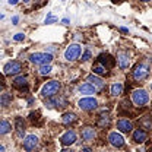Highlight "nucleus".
<instances>
[{"instance_id":"12","label":"nucleus","mask_w":152,"mask_h":152,"mask_svg":"<svg viewBox=\"0 0 152 152\" xmlns=\"http://www.w3.org/2000/svg\"><path fill=\"white\" fill-rule=\"evenodd\" d=\"M79 92L83 94V95H92V94L96 92V88H95L91 82H88V83H82V85L79 86Z\"/></svg>"},{"instance_id":"5","label":"nucleus","mask_w":152,"mask_h":152,"mask_svg":"<svg viewBox=\"0 0 152 152\" xmlns=\"http://www.w3.org/2000/svg\"><path fill=\"white\" fill-rule=\"evenodd\" d=\"M149 75V69H148V66L146 64H137L136 67H134V70H133V77H134V80H143V79H146Z\"/></svg>"},{"instance_id":"32","label":"nucleus","mask_w":152,"mask_h":152,"mask_svg":"<svg viewBox=\"0 0 152 152\" xmlns=\"http://www.w3.org/2000/svg\"><path fill=\"white\" fill-rule=\"evenodd\" d=\"M9 3H10V4H16V3H18V0H9Z\"/></svg>"},{"instance_id":"29","label":"nucleus","mask_w":152,"mask_h":152,"mask_svg":"<svg viewBox=\"0 0 152 152\" xmlns=\"http://www.w3.org/2000/svg\"><path fill=\"white\" fill-rule=\"evenodd\" d=\"M89 57H91V53H89V51H86V53L82 56V60H83V61H88V60H89Z\"/></svg>"},{"instance_id":"11","label":"nucleus","mask_w":152,"mask_h":152,"mask_svg":"<svg viewBox=\"0 0 152 152\" xmlns=\"http://www.w3.org/2000/svg\"><path fill=\"white\" fill-rule=\"evenodd\" d=\"M117 129H118L120 132H123V133H129V132H132L133 124H132V121L121 118V120L117 121Z\"/></svg>"},{"instance_id":"22","label":"nucleus","mask_w":152,"mask_h":152,"mask_svg":"<svg viewBox=\"0 0 152 152\" xmlns=\"http://www.w3.org/2000/svg\"><path fill=\"white\" fill-rule=\"evenodd\" d=\"M51 104H57V107H66L67 105V101L63 96H60V98H54V101L48 102V105H51Z\"/></svg>"},{"instance_id":"24","label":"nucleus","mask_w":152,"mask_h":152,"mask_svg":"<svg viewBox=\"0 0 152 152\" xmlns=\"http://www.w3.org/2000/svg\"><path fill=\"white\" fill-rule=\"evenodd\" d=\"M16 129H18V136L19 137H23V126H22V118L20 117H18L16 118Z\"/></svg>"},{"instance_id":"34","label":"nucleus","mask_w":152,"mask_h":152,"mask_svg":"<svg viewBox=\"0 0 152 152\" xmlns=\"http://www.w3.org/2000/svg\"><path fill=\"white\" fill-rule=\"evenodd\" d=\"M23 1H29V0H23Z\"/></svg>"},{"instance_id":"33","label":"nucleus","mask_w":152,"mask_h":152,"mask_svg":"<svg viewBox=\"0 0 152 152\" xmlns=\"http://www.w3.org/2000/svg\"><path fill=\"white\" fill-rule=\"evenodd\" d=\"M142 1H149V0H142Z\"/></svg>"},{"instance_id":"25","label":"nucleus","mask_w":152,"mask_h":152,"mask_svg":"<svg viewBox=\"0 0 152 152\" xmlns=\"http://www.w3.org/2000/svg\"><path fill=\"white\" fill-rule=\"evenodd\" d=\"M50 72H51V66H50V64H41L39 75H48Z\"/></svg>"},{"instance_id":"13","label":"nucleus","mask_w":152,"mask_h":152,"mask_svg":"<svg viewBox=\"0 0 152 152\" xmlns=\"http://www.w3.org/2000/svg\"><path fill=\"white\" fill-rule=\"evenodd\" d=\"M96 61H98L99 64L105 66L107 69H108V67H111V66H114V58L113 57H110L108 54H101V56H98Z\"/></svg>"},{"instance_id":"20","label":"nucleus","mask_w":152,"mask_h":152,"mask_svg":"<svg viewBox=\"0 0 152 152\" xmlns=\"http://www.w3.org/2000/svg\"><path fill=\"white\" fill-rule=\"evenodd\" d=\"M10 129H12V126H10V123H7L6 120H3L1 123H0V134H6V133L10 132Z\"/></svg>"},{"instance_id":"9","label":"nucleus","mask_w":152,"mask_h":152,"mask_svg":"<svg viewBox=\"0 0 152 152\" xmlns=\"http://www.w3.org/2000/svg\"><path fill=\"white\" fill-rule=\"evenodd\" d=\"M37 145H38V137L35 134H29V136H26V137L23 139V148H25L26 151L35 149Z\"/></svg>"},{"instance_id":"23","label":"nucleus","mask_w":152,"mask_h":152,"mask_svg":"<svg viewBox=\"0 0 152 152\" xmlns=\"http://www.w3.org/2000/svg\"><path fill=\"white\" fill-rule=\"evenodd\" d=\"M76 120V115L73 113H66L63 115V123L64 124H69V123H72V121H75Z\"/></svg>"},{"instance_id":"4","label":"nucleus","mask_w":152,"mask_h":152,"mask_svg":"<svg viewBox=\"0 0 152 152\" xmlns=\"http://www.w3.org/2000/svg\"><path fill=\"white\" fill-rule=\"evenodd\" d=\"M80 53H82V47H80L79 44H72V45H69V47L66 48L64 58L69 60V61H73V60H76L77 57L80 56Z\"/></svg>"},{"instance_id":"16","label":"nucleus","mask_w":152,"mask_h":152,"mask_svg":"<svg viewBox=\"0 0 152 152\" xmlns=\"http://www.w3.org/2000/svg\"><path fill=\"white\" fill-rule=\"evenodd\" d=\"M82 139L86 140V142H91L95 139V130L94 127H85L82 130Z\"/></svg>"},{"instance_id":"18","label":"nucleus","mask_w":152,"mask_h":152,"mask_svg":"<svg viewBox=\"0 0 152 152\" xmlns=\"http://www.w3.org/2000/svg\"><path fill=\"white\" fill-rule=\"evenodd\" d=\"M28 85V82H26V77L25 76H19L15 79V82H13V86L15 88H25Z\"/></svg>"},{"instance_id":"30","label":"nucleus","mask_w":152,"mask_h":152,"mask_svg":"<svg viewBox=\"0 0 152 152\" xmlns=\"http://www.w3.org/2000/svg\"><path fill=\"white\" fill-rule=\"evenodd\" d=\"M13 38H15V41H22V39L25 38V35H23V34H16Z\"/></svg>"},{"instance_id":"35","label":"nucleus","mask_w":152,"mask_h":152,"mask_svg":"<svg viewBox=\"0 0 152 152\" xmlns=\"http://www.w3.org/2000/svg\"><path fill=\"white\" fill-rule=\"evenodd\" d=\"M151 88H152V83H151Z\"/></svg>"},{"instance_id":"14","label":"nucleus","mask_w":152,"mask_h":152,"mask_svg":"<svg viewBox=\"0 0 152 152\" xmlns=\"http://www.w3.org/2000/svg\"><path fill=\"white\" fill-rule=\"evenodd\" d=\"M117 63H118V66H120L121 69H127V67H129V63H130L129 56H127L126 53H118V54H117Z\"/></svg>"},{"instance_id":"19","label":"nucleus","mask_w":152,"mask_h":152,"mask_svg":"<svg viewBox=\"0 0 152 152\" xmlns=\"http://www.w3.org/2000/svg\"><path fill=\"white\" fill-rule=\"evenodd\" d=\"M111 95H114V96H117V95L121 94V91H123V85L120 83V82H117V83H113L111 85Z\"/></svg>"},{"instance_id":"31","label":"nucleus","mask_w":152,"mask_h":152,"mask_svg":"<svg viewBox=\"0 0 152 152\" xmlns=\"http://www.w3.org/2000/svg\"><path fill=\"white\" fill-rule=\"evenodd\" d=\"M18 20H19L18 16H13V19H12V22H13V23H18Z\"/></svg>"},{"instance_id":"8","label":"nucleus","mask_w":152,"mask_h":152,"mask_svg":"<svg viewBox=\"0 0 152 152\" xmlns=\"http://www.w3.org/2000/svg\"><path fill=\"white\" fill-rule=\"evenodd\" d=\"M108 142L115 146V148H120V146H123L124 145V139H123V136L120 134V133L117 132H111L108 134Z\"/></svg>"},{"instance_id":"26","label":"nucleus","mask_w":152,"mask_h":152,"mask_svg":"<svg viewBox=\"0 0 152 152\" xmlns=\"http://www.w3.org/2000/svg\"><path fill=\"white\" fill-rule=\"evenodd\" d=\"M98 124L99 126H102V127H105V126H108L110 124V117L108 115H101V118H99V121H98Z\"/></svg>"},{"instance_id":"6","label":"nucleus","mask_w":152,"mask_h":152,"mask_svg":"<svg viewBox=\"0 0 152 152\" xmlns=\"http://www.w3.org/2000/svg\"><path fill=\"white\" fill-rule=\"evenodd\" d=\"M3 70H4V75H18L19 72L22 70V64L19 61H16V60H12V61L4 64Z\"/></svg>"},{"instance_id":"2","label":"nucleus","mask_w":152,"mask_h":152,"mask_svg":"<svg viewBox=\"0 0 152 152\" xmlns=\"http://www.w3.org/2000/svg\"><path fill=\"white\" fill-rule=\"evenodd\" d=\"M132 99H133V102H134L136 105L142 107V105L148 104V101H149V95H148V92H146L145 89H134L133 94H132Z\"/></svg>"},{"instance_id":"7","label":"nucleus","mask_w":152,"mask_h":152,"mask_svg":"<svg viewBox=\"0 0 152 152\" xmlns=\"http://www.w3.org/2000/svg\"><path fill=\"white\" fill-rule=\"evenodd\" d=\"M77 105H79L82 110H86V111H89V110H94V108H96L98 102H96V99H95V98H92V96H86V98H82V99H79Z\"/></svg>"},{"instance_id":"1","label":"nucleus","mask_w":152,"mask_h":152,"mask_svg":"<svg viewBox=\"0 0 152 152\" xmlns=\"http://www.w3.org/2000/svg\"><path fill=\"white\" fill-rule=\"evenodd\" d=\"M58 89H60V82L50 80L41 88V95L42 96H53V95H56L58 92Z\"/></svg>"},{"instance_id":"3","label":"nucleus","mask_w":152,"mask_h":152,"mask_svg":"<svg viewBox=\"0 0 152 152\" xmlns=\"http://www.w3.org/2000/svg\"><path fill=\"white\" fill-rule=\"evenodd\" d=\"M29 60L34 64H50L53 60V56L50 53H34V54H31Z\"/></svg>"},{"instance_id":"10","label":"nucleus","mask_w":152,"mask_h":152,"mask_svg":"<svg viewBox=\"0 0 152 152\" xmlns=\"http://www.w3.org/2000/svg\"><path fill=\"white\" fill-rule=\"evenodd\" d=\"M60 142H61V145H64V146L73 145L76 142V133L73 132V130H67V132L60 137Z\"/></svg>"},{"instance_id":"36","label":"nucleus","mask_w":152,"mask_h":152,"mask_svg":"<svg viewBox=\"0 0 152 152\" xmlns=\"http://www.w3.org/2000/svg\"><path fill=\"white\" fill-rule=\"evenodd\" d=\"M61 1H63V0H61Z\"/></svg>"},{"instance_id":"17","label":"nucleus","mask_w":152,"mask_h":152,"mask_svg":"<svg viewBox=\"0 0 152 152\" xmlns=\"http://www.w3.org/2000/svg\"><path fill=\"white\" fill-rule=\"evenodd\" d=\"M133 140H134L136 143H143V142L146 140V132L142 130V129L134 130V133H133Z\"/></svg>"},{"instance_id":"21","label":"nucleus","mask_w":152,"mask_h":152,"mask_svg":"<svg viewBox=\"0 0 152 152\" xmlns=\"http://www.w3.org/2000/svg\"><path fill=\"white\" fill-rule=\"evenodd\" d=\"M92 70H94V73L95 75H101V76H104L105 73H107V67L105 66H102V64H96L95 67H92Z\"/></svg>"},{"instance_id":"27","label":"nucleus","mask_w":152,"mask_h":152,"mask_svg":"<svg viewBox=\"0 0 152 152\" xmlns=\"http://www.w3.org/2000/svg\"><path fill=\"white\" fill-rule=\"evenodd\" d=\"M10 101H12V96H10L9 94H3L1 95V105H3V107H6Z\"/></svg>"},{"instance_id":"15","label":"nucleus","mask_w":152,"mask_h":152,"mask_svg":"<svg viewBox=\"0 0 152 152\" xmlns=\"http://www.w3.org/2000/svg\"><path fill=\"white\" fill-rule=\"evenodd\" d=\"M88 82H91L96 89H102V88H104V82H102V79H101V77H98L95 73H92V75L88 76Z\"/></svg>"},{"instance_id":"28","label":"nucleus","mask_w":152,"mask_h":152,"mask_svg":"<svg viewBox=\"0 0 152 152\" xmlns=\"http://www.w3.org/2000/svg\"><path fill=\"white\" fill-rule=\"evenodd\" d=\"M53 22H57V18L56 16H53V15L50 13V15L45 18V23H53Z\"/></svg>"}]
</instances>
